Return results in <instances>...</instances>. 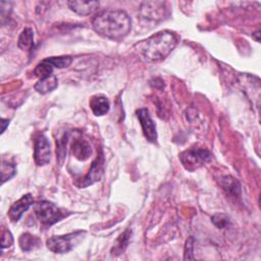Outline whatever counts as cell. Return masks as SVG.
<instances>
[{
    "mask_svg": "<svg viewBox=\"0 0 261 261\" xmlns=\"http://www.w3.org/2000/svg\"><path fill=\"white\" fill-rule=\"evenodd\" d=\"M92 27L100 36L119 41L126 37L132 29L128 14L120 9H106L95 14Z\"/></svg>",
    "mask_w": 261,
    "mask_h": 261,
    "instance_id": "6da1fadb",
    "label": "cell"
},
{
    "mask_svg": "<svg viewBox=\"0 0 261 261\" xmlns=\"http://www.w3.org/2000/svg\"><path fill=\"white\" fill-rule=\"evenodd\" d=\"M177 39L172 32L161 31L135 45L142 60L158 62L165 59L176 46Z\"/></svg>",
    "mask_w": 261,
    "mask_h": 261,
    "instance_id": "7a4b0ae2",
    "label": "cell"
},
{
    "mask_svg": "<svg viewBox=\"0 0 261 261\" xmlns=\"http://www.w3.org/2000/svg\"><path fill=\"white\" fill-rule=\"evenodd\" d=\"M85 231L79 230L63 236H53L46 242L47 248L56 254H65L71 251L83 239Z\"/></svg>",
    "mask_w": 261,
    "mask_h": 261,
    "instance_id": "3957f363",
    "label": "cell"
},
{
    "mask_svg": "<svg viewBox=\"0 0 261 261\" xmlns=\"http://www.w3.org/2000/svg\"><path fill=\"white\" fill-rule=\"evenodd\" d=\"M179 160L187 170L194 171L210 162L212 155L206 149L192 147L179 154Z\"/></svg>",
    "mask_w": 261,
    "mask_h": 261,
    "instance_id": "277c9868",
    "label": "cell"
},
{
    "mask_svg": "<svg viewBox=\"0 0 261 261\" xmlns=\"http://www.w3.org/2000/svg\"><path fill=\"white\" fill-rule=\"evenodd\" d=\"M34 211L39 221L45 225H52L60 221L65 216L55 204L46 200L35 204Z\"/></svg>",
    "mask_w": 261,
    "mask_h": 261,
    "instance_id": "5b68a950",
    "label": "cell"
},
{
    "mask_svg": "<svg viewBox=\"0 0 261 261\" xmlns=\"http://www.w3.org/2000/svg\"><path fill=\"white\" fill-rule=\"evenodd\" d=\"M51 159V146L44 134H39L34 141V160L38 166L46 165Z\"/></svg>",
    "mask_w": 261,
    "mask_h": 261,
    "instance_id": "8992f818",
    "label": "cell"
},
{
    "mask_svg": "<svg viewBox=\"0 0 261 261\" xmlns=\"http://www.w3.org/2000/svg\"><path fill=\"white\" fill-rule=\"evenodd\" d=\"M136 114L142 126V130L145 138L149 142L155 143L157 140V130H156V125L152 117L150 116L149 110L147 108H140L137 110Z\"/></svg>",
    "mask_w": 261,
    "mask_h": 261,
    "instance_id": "52a82bcc",
    "label": "cell"
},
{
    "mask_svg": "<svg viewBox=\"0 0 261 261\" xmlns=\"http://www.w3.org/2000/svg\"><path fill=\"white\" fill-rule=\"evenodd\" d=\"M165 11V2L148 1L144 2L140 7V14L147 20L161 19Z\"/></svg>",
    "mask_w": 261,
    "mask_h": 261,
    "instance_id": "ba28073f",
    "label": "cell"
},
{
    "mask_svg": "<svg viewBox=\"0 0 261 261\" xmlns=\"http://www.w3.org/2000/svg\"><path fill=\"white\" fill-rule=\"evenodd\" d=\"M34 199L32 194H25L20 199L15 201L8 210V217L12 222H16L20 219L22 214L29 210V208L33 205Z\"/></svg>",
    "mask_w": 261,
    "mask_h": 261,
    "instance_id": "9c48e42d",
    "label": "cell"
},
{
    "mask_svg": "<svg viewBox=\"0 0 261 261\" xmlns=\"http://www.w3.org/2000/svg\"><path fill=\"white\" fill-rule=\"evenodd\" d=\"M103 164H104V157H103V153L100 152V154L97 156V158L93 161L89 172L83 178V180L81 181V184L79 186L86 188V187L91 186V185L95 184L96 181L100 180L102 173H103Z\"/></svg>",
    "mask_w": 261,
    "mask_h": 261,
    "instance_id": "30bf717a",
    "label": "cell"
},
{
    "mask_svg": "<svg viewBox=\"0 0 261 261\" xmlns=\"http://www.w3.org/2000/svg\"><path fill=\"white\" fill-rule=\"evenodd\" d=\"M69 9L79 15H90L99 8V2L95 0H71L67 2Z\"/></svg>",
    "mask_w": 261,
    "mask_h": 261,
    "instance_id": "8fae6325",
    "label": "cell"
},
{
    "mask_svg": "<svg viewBox=\"0 0 261 261\" xmlns=\"http://www.w3.org/2000/svg\"><path fill=\"white\" fill-rule=\"evenodd\" d=\"M71 153L76 159L85 161L91 156L92 148L86 140L82 138H76L71 144Z\"/></svg>",
    "mask_w": 261,
    "mask_h": 261,
    "instance_id": "7c38bea8",
    "label": "cell"
},
{
    "mask_svg": "<svg viewBox=\"0 0 261 261\" xmlns=\"http://www.w3.org/2000/svg\"><path fill=\"white\" fill-rule=\"evenodd\" d=\"M90 108L94 115L102 116L109 111L110 103L107 97L103 95H95L90 99Z\"/></svg>",
    "mask_w": 261,
    "mask_h": 261,
    "instance_id": "4fadbf2b",
    "label": "cell"
},
{
    "mask_svg": "<svg viewBox=\"0 0 261 261\" xmlns=\"http://www.w3.org/2000/svg\"><path fill=\"white\" fill-rule=\"evenodd\" d=\"M58 86V80L54 74H51L49 76L39 79V81L35 85V90L40 94H47L49 92H52L55 90Z\"/></svg>",
    "mask_w": 261,
    "mask_h": 261,
    "instance_id": "5bb4252c",
    "label": "cell"
},
{
    "mask_svg": "<svg viewBox=\"0 0 261 261\" xmlns=\"http://www.w3.org/2000/svg\"><path fill=\"white\" fill-rule=\"evenodd\" d=\"M18 244H19V247L22 251L31 252V251L40 247L41 240L39 238H37L36 236H33L29 232H25V233H22L19 237Z\"/></svg>",
    "mask_w": 261,
    "mask_h": 261,
    "instance_id": "9a60e30c",
    "label": "cell"
},
{
    "mask_svg": "<svg viewBox=\"0 0 261 261\" xmlns=\"http://www.w3.org/2000/svg\"><path fill=\"white\" fill-rule=\"evenodd\" d=\"M17 46L22 51H31L34 46V31L31 28H24L17 40Z\"/></svg>",
    "mask_w": 261,
    "mask_h": 261,
    "instance_id": "2e32d148",
    "label": "cell"
},
{
    "mask_svg": "<svg viewBox=\"0 0 261 261\" xmlns=\"http://www.w3.org/2000/svg\"><path fill=\"white\" fill-rule=\"evenodd\" d=\"M220 186L226 192L227 195L237 197L240 196L241 186L240 182L230 175H225L220 178Z\"/></svg>",
    "mask_w": 261,
    "mask_h": 261,
    "instance_id": "e0dca14e",
    "label": "cell"
},
{
    "mask_svg": "<svg viewBox=\"0 0 261 261\" xmlns=\"http://www.w3.org/2000/svg\"><path fill=\"white\" fill-rule=\"evenodd\" d=\"M53 68L54 67L46 59H44L40 63H38V65L34 69V74L39 79H43L53 74Z\"/></svg>",
    "mask_w": 261,
    "mask_h": 261,
    "instance_id": "ac0fdd59",
    "label": "cell"
},
{
    "mask_svg": "<svg viewBox=\"0 0 261 261\" xmlns=\"http://www.w3.org/2000/svg\"><path fill=\"white\" fill-rule=\"evenodd\" d=\"M46 60L56 68H65L70 65L72 62V58L70 56H53L46 58Z\"/></svg>",
    "mask_w": 261,
    "mask_h": 261,
    "instance_id": "d6986e66",
    "label": "cell"
},
{
    "mask_svg": "<svg viewBox=\"0 0 261 261\" xmlns=\"http://www.w3.org/2000/svg\"><path fill=\"white\" fill-rule=\"evenodd\" d=\"M16 172V167L14 163H9L2 161L1 165V181L4 184L6 180H9Z\"/></svg>",
    "mask_w": 261,
    "mask_h": 261,
    "instance_id": "ffe728a7",
    "label": "cell"
},
{
    "mask_svg": "<svg viewBox=\"0 0 261 261\" xmlns=\"http://www.w3.org/2000/svg\"><path fill=\"white\" fill-rule=\"evenodd\" d=\"M67 139H68V135L64 134L61 138H59L56 141V153H57V158L60 165L62 164L65 158V146L67 143Z\"/></svg>",
    "mask_w": 261,
    "mask_h": 261,
    "instance_id": "44dd1931",
    "label": "cell"
},
{
    "mask_svg": "<svg viewBox=\"0 0 261 261\" xmlns=\"http://www.w3.org/2000/svg\"><path fill=\"white\" fill-rule=\"evenodd\" d=\"M130 233H132V232H130L129 230H126V231H124V232L119 237V239L117 240V244H116V246H115V248H114V251H115V252L121 253V252L124 250V248L126 247V245H127V243H128Z\"/></svg>",
    "mask_w": 261,
    "mask_h": 261,
    "instance_id": "7402d4cb",
    "label": "cell"
},
{
    "mask_svg": "<svg viewBox=\"0 0 261 261\" xmlns=\"http://www.w3.org/2000/svg\"><path fill=\"white\" fill-rule=\"evenodd\" d=\"M212 222L218 227V228H224L228 225L229 223V218L227 215L225 214H222V213H218V214H215L214 216H212L211 218Z\"/></svg>",
    "mask_w": 261,
    "mask_h": 261,
    "instance_id": "603a6c76",
    "label": "cell"
},
{
    "mask_svg": "<svg viewBox=\"0 0 261 261\" xmlns=\"http://www.w3.org/2000/svg\"><path fill=\"white\" fill-rule=\"evenodd\" d=\"M1 246L2 249L5 248H9L12 244H13V237L11 234V232L8 229H5L4 227L2 228V232H1Z\"/></svg>",
    "mask_w": 261,
    "mask_h": 261,
    "instance_id": "cb8c5ba5",
    "label": "cell"
},
{
    "mask_svg": "<svg viewBox=\"0 0 261 261\" xmlns=\"http://www.w3.org/2000/svg\"><path fill=\"white\" fill-rule=\"evenodd\" d=\"M193 249H194V239L190 238L189 240H187L186 246H185V257H184L185 260L194 259Z\"/></svg>",
    "mask_w": 261,
    "mask_h": 261,
    "instance_id": "d4e9b609",
    "label": "cell"
},
{
    "mask_svg": "<svg viewBox=\"0 0 261 261\" xmlns=\"http://www.w3.org/2000/svg\"><path fill=\"white\" fill-rule=\"evenodd\" d=\"M9 124V119H5V118H2L1 119V134H3L6 129V126Z\"/></svg>",
    "mask_w": 261,
    "mask_h": 261,
    "instance_id": "484cf974",
    "label": "cell"
},
{
    "mask_svg": "<svg viewBox=\"0 0 261 261\" xmlns=\"http://www.w3.org/2000/svg\"><path fill=\"white\" fill-rule=\"evenodd\" d=\"M259 31H257V32H255L254 34H253V37H255V39H256V41L257 42H259Z\"/></svg>",
    "mask_w": 261,
    "mask_h": 261,
    "instance_id": "4316f807",
    "label": "cell"
}]
</instances>
